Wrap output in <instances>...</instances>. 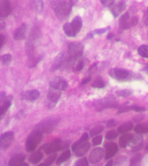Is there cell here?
Listing matches in <instances>:
<instances>
[{"mask_svg":"<svg viewBox=\"0 0 148 166\" xmlns=\"http://www.w3.org/2000/svg\"><path fill=\"white\" fill-rule=\"evenodd\" d=\"M82 25V20L79 16H75L72 20L71 23H69L70 27L76 34L79 33L81 30Z\"/></svg>","mask_w":148,"mask_h":166,"instance_id":"cell-22","label":"cell"},{"mask_svg":"<svg viewBox=\"0 0 148 166\" xmlns=\"http://www.w3.org/2000/svg\"><path fill=\"white\" fill-rule=\"evenodd\" d=\"M115 0H100L102 5L105 7H111L114 4Z\"/></svg>","mask_w":148,"mask_h":166,"instance_id":"cell-41","label":"cell"},{"mask_svg":"<svg viewBox=\"0 0 148 166\" xmlns=\"http://www.w3.org/2000/svg\"><path fill=\"white\" fill-rule=\"evenodd\" d=\"M1 48H2V47H3V46H4V43L5 42V37L4 36V35L1 34Z\"/></svg>","mask_w":148,"mask_h":166,"instance_id":"cell-50","label":"cell"},{"mask_svg":"<svg viewBox=\"0 0 148 166\" xmlns=\"http://www.w3.org/2000/svg\"><path fill=\"white\" fill-rule=\"evenodd\" d=\"M113 164V160H110L107 163V164H106V166H112Z\"/></svg>","mask_w":148,"mask_h":166,"instance_id":"cell-56","label":"cell"},{"mask_svg":"<svg viewBox=\"0 0 148 166\" xmlns=\"http://www.w3.org/2000/svg\"><path fill=\"white\" fill-rule=\"evenodd\" d=\"M142 154L139 153L133 156L130 161V165L134 166L140 162L142 158Z\"/></svg>","mask_w":148,"mask_h":166,"instance_id":"cell-37","label":"cell"},{"mask_svg":"<svg viewBox=\"0 0 148 166\" xmlns=\"http://www.w3.org/2000/svg\"><path fill=\"white\" fill-rule=\"evenodd\" d=\"M12 60V56L10 54L3 55L1 58V62L2 65L4 66H8L10 64Z\"/></svg>","mask_w":148,"mask_h":166,"instance_id":"cell-32","label":"cell"},{"mask_svg":"<svg viewBox=\"0 0 148 166\" xmlns=\"http://www.w3.org/2000/svg\"><path fill=\"white\" fill-rule=\"evenodd\" d=\"M27 29V25L25 23L22 24L17 29L13 34V38L14 40L19 41L24 39L26 37Z\"/></svg>","mask_w":148,"mask_h":166,"instance_id":"cell-15","label":"cell"},{"mask_svg":"<svg viewBox=\"0 0 148 166\" xmlns=\"http://www.w3.org/2000/svg\"><path fill=\"white\" fill-rule=\"evenodd\" d=\"M127 158L125 156H121L118 157L116 159L115 162V165L119 166L123 164L124 163L127 161Z\"/></svg>","mask_w":148,"mask_h":166,"instance_id":"cell-39","label":"cell"},{"mask_svg":"<svg viewBox=\"0 0 148 166\" xmlns=\"http://www.w3.org/2000/svg\"><path fill=\"white\" fill-rule=\"evenodd\" d=\"M49 85L51 87L60 91H66L68 87V83L66 80L60 76L54 77L51 79Z\"/></svg>","mask_w":148,"mask_h":166,"instance_id":"cell-9","label":"cell"},{"mask_svg":"<svg viewBox=\"0 0 148 166\" xmlns=\"http://www.w3.org/2000/svg\"><path fill=\"white\" fill-rule=\"evenodd\" d=\"M134 130L138 134L146 133L148 132V123L139 124L136 126Z\"/></svg>","mask_w":148,"mask_h":166,"instance_id":"cell-29","label":"cell"},{"mask_svg":"<svg viewBox=\"0 0 148 166\" xmlns=\"http://www.w3.org/2000/svg\"><path fill=\"white\" fill-rule=\"evenodd\" d=\"M59 121V118H48L36 125L35 130L39 131L43 134L50 133L57 127Z\"/></svg>","mask_w":148,"mask_h":166,"instance_id":"cell-3","label":"cell"},{"mask_svg":"<svg viewBox=\"0 0 148 166\" xmlns=\"http://www.w3.org/2000/svg\"><path fill=\"white\" fill-rule=\"evenodd\" d=\"M91 79L92 78L91 76L85 77V78H84V79H83L82 81V84H83V85L87 84V83H89V82L91 81Z\"/></svg>","mask_w":148,"mask_h":166,"instance_id":"cell-48","label":"cell"},{"mask_svg":"<svg viewBox=\"0 0 148 166\" xmlns=\"http://www.w3.org/2000/svg\"><path fill=\"white\" fill-rule=\"evenodd\" d=\"M63 142L60 138H56L54 139L50 143L45 144L43 145L41 148L47 155L52 154L59 151L62 149Z\"/></svg>","mask_w":148,"mask_h":166,"instance_id":"cell-6","label":"cell"},{"mask_svg":"<svg viewBox=\"0 0 148 166\" xmlns=\"http://www.w3.org/2000/svg\"><path fill=\"white\" fill-rule=\"evenodd\" d=\"M88 165V161L86 158L79 159L77 160L75 164V166H87Z\"/></svg>","mask_w":148,"mask_h":166,"instance_id":"cell-40","label":"cell"},{"mask_svg":"<svg viewBox=\"0 0 148 166\" xmlns=\"http://www.w3.org/2000/svg\"><path fill=\"white\" fill-rule=\"evenodd\" d=\"M89 139V135L85 133L79 140L74 144L72 146V149L78 157H81L88 151L90 147V144L87 142Z\"/></svg>","mask_w":148,"mask_h":166,"instance_id":"cell-2","label":"cell"},{"mask_svg":"<svg viewBox=\"0 0 148 166\" xmlns=\"http://www.w3.org/2000/svg\"><path fill=\"white\" fill-rule=\"evenodd\" d=\"M133 124L132 122H127L121 124L118 128V131L121 133L127 132L132 129Z\"/></svg>","mask_w":148,"mask_h":166,"instance_id":"cell-28","label":"cell"},{"mask_svg":"<svg viewBox=\"0 0 148 166\" xmlns=\"http://www.w3.org/2000/svg\"><path fill=\"white\" fill-rule=\"evenodd\" d=\"M97 65H98V63H94L90 67V68L89 69V71H91L93 69V68Z\"/></svg>","mask_w":148,"mask_h":166,"instance_id":"cell-55","label":"cell"},{"mask_svg":"<svg viewBox=\"0 0 148 166\" xmlns=\"http://www.w3.org/2000/svg\"><path fill=\"white\" fill-rule=\"evenodd\" d=\"M116 94L119 97H126L130 96L132 93V91L130 90L124 89L116 91Z\"/></svg>","mask_w":148,"mask_h":166,"instance_id":"cell-34","label":"cell"},{"mask_svg":"<svg viewBox=\"0 0 148 166\" xmlns=\"http://www.w3.org/2000/svg\"><path fill=\"white\" fill-rule=\"evenodd\" d=\"M134 137V136L131 134L123 135L119 139V145L121 148H126L130 143L132 142Z\"/></svg>","mask_w":148,"mask_h":166,"instance_id":"cell-23","label":"cell"},{"mask_svg":"<svg viewBox=\"0 0 148 166\" xmlns=\"http://www.w3.org/2000/svg\"><path fill=\"white\" fill-rule=\"evenodd\" d=\"M126 3L125 1H121L117 4H114L110 7L111 12L114 17H118L126 9Z\"/></svg>","mask_w":148,"mask_h":166,"instance_id":"cell-14","label":"cell"},{"mask_svg":"<svg viewBox=\"0 0 148 166\" xmlns=\"http://www.w3.org/2000/svg\"><path fill=\"white\" fill-rule=\"evenodd\" d=\"M25 159V155L23 153L15 154L9 161V166H21Z\"/></svg>","mask_w":148,"mask_h":166,"instance_id":"cell-20","label":"cell"},{"mask_svg":"<svg viewBox=\"0 0 148 166\" xmlns=\"http://www.w3.org/2000/svg\"><path fill=\"white\" fill-rule=\"evenodd\" d=\"M144 71H146V73H147L148 74V65H147V66L146 68L145 69Z\"/></svg>","mask_w":148,"mask_h":166,"instance_id":"cell-57","label":"cell"},{"mask_svg":"<svg viewBox=\"0 0 148 166\" xmlns=\"http://www.w3.org/2000/svg\"><path fill=\"white\" fill-rule=\"evenodd\" d=\"M40 95L39 91L37 90L26 91L22 93L21 98L23 100L29 101H33L37 100Z\"/></svg>","mask_w":148,"mask_h":166,"instance_id":"cell-16","label":"cell"},{"mask_svg":"<svg viewBox=\"0 0 148 166\" xmlns=\"http://www.w3.org/2000/svg\"><path fill=\"white\" fill-rule=\"evenodd\" d=\"M65 56L64 53H60L53 60L51 67V71H55L63 66L65 61Z\"/></svg>","mask_w":148,"mask_h":166,"instance_id":"cell-12","label":"cell"},{"mask_svg":"<svg viewBox=\"0 0 148 166\" xmlns=\"http://www.w3.org/2000/svg\"><path fill=\"white\" fill-rule=\"evenodd\" d=\"M104 151L102 148H96L94 149L89 156V162L92 164H95L99 162L103 158Z\"/></svg>","mask_w":148,"mask_h":166,"instance_id":"cell-11","label":"cell"},{"mask_svg":"<svg viewBox=\"0 0 148 166\" xmlns=\"http://www.w3.org/2000/svg\"><path fill=\"white\" fill-rule=\"evenodd\" d=\"M103 126H96V127L93 128V129L90 131V136L91 137H93V136L100 133V132H101L103 131Z\"/></svg>","mask_w":148,"mask_h":166,"instance_id":"cell-36","label":"cell"},{"mask_svg":"<svg viewBox=\"0 0 148 166\" xmlns=\"http://www.w3.org/2000/svg\"><path fill=\"white\" fill-rule=\"evenodd\" d=\"M110 29V26H108V27H105V28L98 29H95V30L88 33L87 34V36H86L85 38V39H89V38H92L96 34H104V33L106 32L107 31L109 30Z\"/></svg>","mask_w":148,"mask_h":166,"instance_id":"cell-27","label":"cell"},{"mask_svg":"<svg viewBox=\"0 0 148 166\" xmlns=\"http://www.w3.org/2000/svg\"><path fill=\"white\" fill-rule=\"evenodd\" d=\"M133 110L135 111L136 112H141L145 111L146 110L145 108L144 107H140L138 105H133Z\"/></svg>","mask_w":148,"mask_h":166,"instance_id":"cell-47","label":"cell"},{"mask_svg":"<svg viewBox=\"0 0 148 166\" xmlns=\"http://www.w3.org/2000/svg\"><path fill=\"white\" fill-rule=\"evenodd\" d=\"M63 30L65 34L70 37H76V34L72 30L69 23H67L65 24L63 26Z\"/></svg>","mask_w":148,"mask_h":166,"instance_id":"cell-30","label":"cell"},{"mask_svg":"<svg viewBox=\"0 0 148 166\" xmlns=\"http://www.w3.org/2000/svg\"><path fill=\"white\" fill-rule=\"evenodd\" d=\"M106 149V160L110 159L116 154L118 150V146L115 143L113 142L107 143L105 145Z\"/></svg>","mask_w":148,"mask_h":166,"instance_id":"cell-17","label":"cell"},{"mask_svg":"<svg viewBox=\"0 0 148 166\" xmlns=\"http://www.w3.org/2000/svg\"><path fill=\"white\" fill-rule=\"evenodd\" d=\"M43 133L39 131L34 130L27 137L25 148L28 152H31L35 150L37 146L42 139Z\"/></svg>","mask_w":148,"mask_h":166,"instance_id":"cell-4","label":"cell"},{"mask_svg":"<svg viewBox=\"0 0 148 166\" xmlns=\"http://www.w3.org/2000/svg\"><path fill=\"white\" fill-rule=\"evenodd\" d=\"M93 105L96 110L100 111L107 108L117 107V103L113 98L97 100L94 102Z\"/></svg>","mask_w":148,"mask_h":166,"instance_id":"cell-7","label":"cell"},{"mask_svg":"<svg viewBox=\"0 0 148 166\" xmlns=\"http://www.w3.org/2000/svg\"><path fill=\"white\" fill-rule=\"evenodd\" d=\"M117 132L114 130H112L109 131L107 134H106V138L108 139V140H112L116 138H117L118 136Z\"/></svg>","mask_w":148,"mask_h":166,"instance_id":"cell-38","label":"cell"},{"mask_svg":"<svg viewBox=\"0 0 148 166\" xmlns=\"http://www.w3.org/2000/svg\"><path fill=\"white\" fill-rule=\"evenodd\" d=\"M144 116H138L137 118H135V121H136V122H139L140 121L142 120L143 119Z\"/></svg>","mask_w":148,"mask_h":166,"instance_id":"cell-53","label":"cell"},{"mask_svg":"<svg viewBox=\"0 0 148 166\" xmlns=\"http://www.w3.org/2000/svg\"><path fill=\"white\" fill-rule=\"evenodd\" d=\"M133 110V106H126L121 108L118 111V114H121L122 113L130 111Z\"/></svg>","mask_w":148,"mask_h":166,"instance_id":"cell-43","label":"cell"},{"mask_svg":"<svg viewBox=\"0 0 148 166\" xmlns=\"http://www.w3.org/2000/svg\"><path fill=\"white\" fill-rule=\"evenodd\" d=\"M43 156V154L41 151H36L31 155L29 160L32 164H37L42 159Z\"/></svg>","mask_w":148,"mask_h":166,"instance_id":"cell-25","label":"cell"},{"mask_svg":"<svg viewBox=\"0 0 148 166\" xmlns=\"http://www.w3.org/2000/svg\"><path fill=\"white\" fill-rule=\"evenodd\" d=\"M110 75L117 79H125L129 74V71L121 69H113L110 72Z\"/></svg>","mask_w":148,"mask_h":166,"instance_id":"cell-21","label":"cell"},{"mask_svg":"<svg viewBox=\"0 0 148 166\" xmlns=\"http://www.w3.org/2000/svg\"><path fill=\"white\" fill-rule=\"evenodd\" d=\"M84 48L81 43L73 42L68 46L69 61H74L81 57L84 53Z\"/></svg>","mask_w":148,"mask_h":166,"instance_id":"cell-5","label":"cell"},{"mask_svg":"<svg viewBox=\"0 0 148 166\" xmlns=\"http://www.w3.org/2000/svg\"><path fill=\"white\" fill-rule=\"evenodd\" d=\"M106 84L102 79L100 78H98L95 80L93 83L92 86L93 87L97 88H103L105 86Z\"/></svg>","mask_w":148,"mask_h":166,"instance_id":"cell-35","label":"cell"},{"mask_svg":"<svg viewBox=\"0 0 148 166\" xmlns=\"http://www.w3.org/2000/svg\"><path fill=\"white\" fill-rule=\"evenodd\" d=\"M61 91L51 87L47 91V96L50 102L49 107H53L57 103L61 95Z\"/></svg>","mask_w":148,"mask_h":166,"instance_id":"cell-10","label":"cell"},{"mask_svg":"<svg viewBox=\"0 0 148 166\" xmlns=\"http://www.w3.org/2000/svg\"><path fill=\"white\" fill-rule=\"evenodd\" d=\"M14 139V134L12 132H6L2 134L0 138V146L2 150H4L8 149Z\"/></svg>","mask_w":148,"mask_h":166,"instance_id":"cell-8","label":"cell"},{"mask_svg":"<svg viewBox=\"0 0 148 166\" xmlns=\"http://www.w3.org/2000/svg\"><path fill=\"white\" fill-rule=\"evenodd\" d=\"M138 22H139L138 17L134 16V17H132L131 19V24L132 26H136L137 25Z\"/></svg>","mask_w":148,"mask_h":166,"instance_id":"cell-49","label":"cell"},{"mask_svg":"<svg viewBox=\"0 0 148 166\" xmlns=\"http://www.w3.org/2000/svg\"><path fill=\"white\" fill-rule=\"evenodd\" d=\"M146 150H148V142L147 144V146H146Z\"/></svg>","mask_w":148,"mask_h":166,"instance_id":"cell-58","label":"cell"},{"mask_svg":"<svg viewBox=\"0 0 148 166\" xmlns=\"http://www.w3.org/2000/svg\"><path fill=\"white\" fill-rule=\"evenodd\" d=\"M12 6L9 0H3L0 4V15L2 18H6L10 14Z\"/></svg>","mask_w":148,"mask_h":166,"instance_id":"cell-13","label":"cell"},{"mask_svg":"<svg viewBox=\"0 0 148 166\" xmlns=\"http://www.w3.org/2000/svg\"><path fill=\"white\" fill-rule=\"evenodd\" d=\"M13 99V96L12 95L8 96L4 98V99L1 100V101H3V103L1 106V119L4 116L7 110L10 107L12 102Z\"/></svg>","mask_w":148,"mask_h":166,"instance_id":"cell-18","label":"cell"},{"mask_svg":"<svg viewBox=\"0 0 148 166\" xmlns=\"http://www.w3.org/2000/svg\"><path fill=\"white\" fill-rule=\"evenodd\" d=\"M143 142L140 143V144L138 145L137 146H134L132 148V152H136L139 151L140 150H141L142 148H143Z\"/></svg>","mask_w":148,"mask_h":166,"instance_id":"cell-44","label":"cell"},{"mask_svg":"<svg viewBox=\"0 0 148 166\" xmlns=\"http://www.w3.org/2000/svg\"><path fill=\"white\" fill-rule=\"evenodd\" d=\"M103 140V137L101 136H96L92 140L93 145V146H97L101 144Z\"/></svg>","mask_w":148,"mask_h":166,"instance_id":"cell-42","label":"cell"},{"mask_svg":"<svg viewBox=\"0 0 148 166\" xmlns=\"http://www.w3.org/2000/svg\"><path fill=\"white\" fill-rule=\"evenodd\" d=\"M31 7L37 13H41L44 9V3L42 0H30Z\"/></svg>","mask_w":148,"mask_h":166,"instance_id":"cell-24","label":"cell"},{"mask_svg":"<svg viewBox=\"0 0 148 166\" xmlns=\"http://www.w3.org/2000/svg\"><path fill=\"white\" fill-rule=\"evenodd\" d=\"M6 26V24L4 22V21H1V23H0V27H1V29H4L5 28Z\"/></svg>","mask_w":148,"mask_h":166,"instance_id":"cell-52","label":"cell"},{"mask_svg":"<svg viewBox=\"0 0 148 166\" xmlns=\"http://www.w3.org/2000/svg\"><path fill=\"white\" fill-rule=\"evenodd\" d=\"M138 52L140 56L143 58H148V46L142 45L138 49Z\"/></svg>","mask_w":148,"mask_h":166,"instance_id":"cell-31","label":"cell"},{"mask_svg":"<svg viewBox=\"0 0 148 166\" xmlns=\"http://www.w3.org/2000/svg\"><path fill=\"white\" fill-rule=\"evenodd\" d=\"M117 125V123L114 119H111L109 120L107 123V126L108 128H112Z\"/></svg>","mask_w":148,"mask_h":166,"instance_id":"cell-46","label":"cell"},{"mask_svg":"<svg viewBox=\"0 0 148 166\" xmlns=\"http://www.w3.org/2000/svg\"><path fill=\"white\" fill-rule=\"evenodd\" d=\"M130 15L128 12H126L120 17L119 24L120 28L123 30L127 29L131 27V20H130Z\"/></svg>","mask_w":148,"mask_h":166,"instance_id":"cell-19","label":"cell"},{"mask_svg":"<svg viewBox=\"0 0 148 166\" xmlns=\"http://www.w3.org/2000/svg\"><path fill=\"white\" fill-rule=\"evenodd\" d=\"M84 62L83 61H80L78 62V64L76 66V70L77 71H82L84 68Z\"/></svg>","mask_w":148,"mask_h":166,"instance_id":"cell-45","label":"cell"},{"mask_svg":"<svg viewBox=\"0 0 148 166\" xmlns=\"http://www.w3.org/2000/svg\"><path fill=\"white\" fill-rule=\"evenodd\" d=\"M68 2L73 6L77 4L79 0H68Z\"/></svg>","mask_w":148,"mask_h":166,"instance_id":"cell-51","label":"cell"},{"mask_svg":"<svg viewBox=\"0 0 148 166\" xmlns=\"http://www.w3.org/2000/svg\"><path fill=\"white\" fill-rule=\"evenodd\" d=\"M113 34H112V33H110V34H109L107 35V38L108 39V40H110V39H111L112 38H113Z\"/></svg>","mask_w":148,"mask_h":166,"instance_id":"cell-54","label":"cell"},{"mask_svg":"<svg viewBox=\"0 0 148 166\" xmlns=\"http://www.w3.org/2000/svg\"><path fill=\"white\" fill-rule=\"evenodd\" d=\"M71 157V152L69 149L66 150L60 156L57 161V164L58 165L61 164L64 162L69 160Z\"/></svg>","mask_w":148,"mask_h":166,"instance_id":"cell-26","label":"cell"},{"mask_svg":"<svg viewBox=\"0 0 148 166\" xmlns=\"http://www.w3.org/2000/svg\"><path fill=\"white\" fill-rule=\"evenodd\" d=\"M57 158V155L56 154H53L49 156L45 160V162L43 164H40V166H50L52 164L54 161H55V159Z\"/></svg>","mask_w":148,"mask_h":166,"instance_id":"cell-33","label":"cell"},{"mask_svg":"<svg viewBox=\"0 0 148 166\" xmlns=\"http://www.w3.org/2000/svg\"><path fill=\"white\" fill-rule=\"evenodd\" d=\"M55 15L60 20H64L70 16L72 5L66 0H49Z\"/></svg>","mask_w":148,"mask_h":166,"instance_id":"cell-1","label":"cell"}]
</instances>
